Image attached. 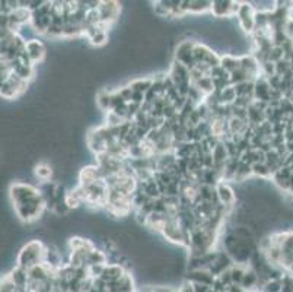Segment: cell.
Wrapping results in <instances>:
<instances>
[{
	"label": "cell",
	"instance_id": "cell-10",
	"mask_svg": "<svg viewBox=\"0 0 293 292\" xmlns=\"http://www.w3.org/2000/svg\"><path fill=\"white\" fill-rule=\"evenodd\" d=\"M152 85H153V81H152V79H136V81L130 83L133 91L140 92V94H144V95L151 91Z\"/></svg>",
	"mask_w": 293,
	"mask_h": 292
},
{
	"label": "cell",
	"instance_id": "cell-7",
	"mask_svg": "<svg viewBox=\"0 0 293 292\" xmlns=\"http://www.w3.org/2000/svg\"><path fill=\"white\" fill-rule=\"evenodd\" d=\"M187 281L192 283H202V285H207L212 288L213 283L216 281V278L207 269H200V271H191L188 272Z\"/></svg>",
	"mask_w": 293,
	"mask_h": 292
},
{
	"label": "cell",
	"instance_id": "cell-6",
	"mask_svg": "<svg viewBox=\"0 0 293 292\" xmlns=\"http://www.w3.org/2000/svg\"><path fill=\"white\" fill-rule=\"evenodd\" d=\"M25 50L28 53V56H30V59L34 66L44 60V57H45V54H47L45 46H44L40 40H37V38H32V40L27 41V49H25Z\"/></svg>",
	"mask_w": 293,
	"mask_h": 292
},
{
	"label": "cell",
	"instance_id": "cell-5",
	"mask_svg": "<svg viewBox=\"0 0 293 292\" xmlns=\"http://www.w3.org/2000/svg\"><path fill=\"white\" fill-rule=\"evenodd\" d=\"M216 193H217V199H219V203L222 206H226V208H233L235 203L238 200V196L233 190L232 187L225 182H219L216 184Z\"/></svg>",
	"mask_w": 293,
	"mask_h": 292
},
{
	"label": "cell",
	"instance_id": "cell-9",
	"mask_svg": "<svg viewBox=\"0 0 293 292\" xmlns=\"http://www.w3.org/2000/svg\"><path fill=\"white\" fill-rule=\"evenodd\" d=\"M54 174V170L48 162L41 161L40 164L35 165V177L42 183L51 182V177Z\"/></svg>",
	"mask_w": 293,
	"mask_h": 292
},
{
	"label": "cell",
	"instance_id": "cell-11",
	"mask_svg": "<svg viewBox=\"0 0 293 292\" xmlns=\"http://www.w3.org/2000/svg\"><path fill=\"white\" fill-rule=\"evenodd\" d=\"M153 12L158 18H171V9H168L163 2H153Z\"/></svg>",
	"mask_w": 293,
	"mask_h": 292
},
{
	"label": "cell",
	"instance_id": "cell-3",
	"mask_svg": "<svg viewBox=\"0 0 293 292\" xmlns=\"http://www.w3.org/2000/svg\"><path fill=\"white\" fill-rule=\"evenodd\" d=\"M241 9V2H223V0H214L212 2V15L214 18H233L238 15Z\"/></svg>",
	"mask_w": 293,
	"mask_h": 292
},
{
	"label": "cell",
	"instance_id": "cell-8",
	"mask_svg": "<svg viewBox=\"0 0 293 292\" xmlns=\"http://www.w3.org/2000/svg\"><path fill=\"white\" fill-rule=\"evenodd\" d=\"M184 9L187 10V13H196L200 15L204 12H210L212 10V2H200V0H187L182 2Z\"/></svg>",
	"mask_w": 293,
	"mask_h": 292
},
{
	"label": "cell",
	"instance_id": "cell-2",
	"mask_svg": "<svg viewBox=\"0 0 293 292\" xmlns=\"http://www.w3.org/2000/svg\"><path fill=\"white\" fill-rule=\"evenodd\" d=\"M45 252H47V245H44L41 240H31L20 249L16 263L22 269L30 271L31 267L44 263Z\"/></svg>",
	"mask_w": 293,
	"mask_h": 292
},
{
	"label": "cell",
	"instance_id": "cell-4",
	"mask_svg": "<svg viewBox=\"0 0 293 292\" xmlns=\"http://www.w3.org/2000/svg\"><path fill=\"white\" fill-rule=\"evenodd\" d=\"M100 13H101V22L112 27V24L118 19L121 6L118 2H101L100 3Z\"/></svg>",
	"mask_w": 293,
	"mask_h": 292
},
{
	"label": "cell",
	"instance_id": "cell-1",
	"mask_svg": "<svg viewBox=\"0 0 293 292\" xmlns=\"http://www.w3.org/2000/svg\"><path fill=\"white\" fill-rule=\"evenodd\" d=\"M9 192L15 212L20 221L32 223L41 219L47 205L38 187H34L28 183H13L10 184Z\"/></svg>",
	"mask_w": 293,
	"mask_h": 292
},
{
	"label": "cell",
	"instance_id": "cell-12",
	"mask_svg": "<svg viewBox=\"0 0 293 292\" xmlns=\"http://www.w3.org/2000/svg\"><path fill=\"white\" fill-rule=\"evenodd\" d=\"M178 292H196L194 291V283L185 279V281L182 282L181 288H180V291Z\"/></svg>",
	"mask_w": 293,
	"mask_h": 292
}]
</instances>
